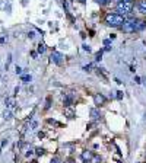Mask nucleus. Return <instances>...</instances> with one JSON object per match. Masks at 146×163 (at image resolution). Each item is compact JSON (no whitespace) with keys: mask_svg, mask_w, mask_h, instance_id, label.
<instances>
[{"mask_svg":"<svg viewBox=\"0 0 146 163\" xmlns=\"http://www.w3.org/2000/svg\"><path fill=\"white\" fill-rule=\"evenodd\" d=\"M126 18L123 15H118V13H108L105 16V24L110 25V26H114V28H118L124 24Z\"/></svg>","mask_w":146,"mask_h":163,"instance_id":"f257e3e1","label":"nucleus"},{"mask_svg":"<svg viewBox=\"0 0 146 163\" xmlns=\"http://www.w3.org/2000/svg\"><path fill=\"white\" fill-rule=\"evenodd\" d=\"M131 9H133V3L131 2H120L118 5H117V12L118 15H130Z\"/></svg>","mask_w":146,"mask_h":163,"instance_id":"f03ea898","label":"nucleus"},{"mask_svg":"<svg viewBox=\"0 0 146 163\" xmlns=\"http://www.w3.org/2000/svg\"><path fill=\"white\" fill-rule=\"evenodd\" d=\"M135 19H136V18H130V19H126V20H124V24L120 26L123 32H126V34L135 32Z\"/></svg>","mask_w":146,"mask_h":163,"instance_id":"7ed1b4c3","label":"nucleus"},{"mask_svg":"<svg viewBox=\"0 0 146 163\" xmlns=\"http://www.w3.org/2000/svg\"><path fill=\"white\" fill-rule=\"evenodd\" d=\"M50 60L53 63H56V64H62L64 60V55L62 53H58V51H53L51 55H50Z\"/></svg>","mask_w":146,"mask_h":163,"instance_id":"20e7f679","label":"nucleus"},{"mask_svg":"<svg viewBox=\"0 0 146 163\" xmlns=\"http://www.w3.org/2000/svg\"><path fill=\"white\" fill-rule=\"evenodd\" d=\"M146 28V20L143 19H135V32H140Z\"/></svg>","mask_w":146,"mask_h":163,"instance_id":"39448f33","label":"nucleus"},{"mask_svg":"<svg viewBox=\"0 0 146 163\" xmlns=\"http://www.w3.org/2000/svg\"><path fill=\"white\" fill-rule=\"evenodd\" d=\"M94 102H95V105L101 106V105H104V104L107 102V99H105V96H104V95H101V93H97V95L94 96Z\"/></svg>","mask_w":146,"mask_h":163,"instance_id":"423d86ee","label":"nucleus"},{"mask_svg":"<svg viewBox=\"0 0 146 163\" xmlns=\"http://www.w3.org/2000/svg\"><path fill=\"white\" fill-rule=\"evenodd\" d=\"M92 157H94V153H92V152H83V153H82V160H83V163H91V162H92Z\"/></svg>","mask_w":146,"mask_h":163,"instance_id":"0eeeda50","label":"nucleus"},{"mask_svg":"<svg viewBox=\"0 0 146 163\" xmlns=\"http://www.w3.org/2000/svg\"><path fill=\"white\" fill-rule=\"evenodd\" d=\"M137 9H139L140 13L146 15V0H140V2L137 3Z\"/></svg>","mask_w":146,"mask_h":163,"instance_id":"6e6552de","label":"nucleus"},{"mask_svg":"<svg viewBox=\"0 0 146 163\" xmlns=\"http://www.w3.org/2000/svg\"><path fill=\"white\" fill-rule=\"evenodd\" d=\"M91 118H92V120H99V118H101V112L98 109H95V108H92V109H91Z\"/></svg>","mask_w":146,"mask_h":163,"instance_id":"1a4fd4ad","label":"nucleus"},{"mask_svg":"<svg viewBox=\"0 0 146 163\" xmlns=\"http://www.w3.org/2000/svg\"><path fill=\"white\" fill-rule=\"evenodd\" d=\"M63 104H64V106H72V104H73V98L70 95H66L63 98Z\"/></svg>","mask_w":146,"mask_h":163,"instance_id":"9d476101","label":"nucleus"},{"mask_svg":"<svg viewBox=\"0 0 146 163\" xmlns=\"http://www.w3.org/2000/svg\"><path fill=\"white\" fill-rule=\"evenodd\" d=\"M97 70H98V76H101L102 77V79H104V80H107V79H108V76H107V72H105V68H97Z\"/></svg>","mask_w":146,"mask_h":163,"instance_id":"9b49d317","label":"nucleus"},{"mask_svg":"<svg viewBox=\"0 0 146 163\" xmlns=\"http://www.w3.org/2000/svg\"><path fill=\"white\" fill-rule=\"evenodd\" d=\"M64 114L67 115V118H75V112H73V109H70V106L64 108Z\"/></svg>","mask_w":146,"mask_h":163,"instance_id":"f8f14e48","label":"nucleus"},{"mask_svg":"<svg viewBox=\"0 0 146 163\" xmlns=\"http://www.w3.org/2000/svg\"><path fill=\"white\" fill-rule=\"evenodd\" d=\"M5 104H6L7 108H13V106H15V99H13V98H6Z\"/></svg>","mask_w":146,"mask_h":163,"instance_id":"ddd939ff","label":"nucleus"},{"mask_svg":"<svg viewBox=\"0 0 146 163\" xmlns=\"http://www.w3.org/2000/svg\"><path fill=\"white\" fill-rule=\"evenodd\" d=\"M38 53H39V54L45 53V44H44V42H39V44H38Z\"/></svg>","mask_w":146,"mask_h":163,"instance_id":"4468645a","label":"nucleus"},{"mask_svg":"<svg viewBox=\"0 0 146 163\" xmlns=\"http://www.w3.org/2000/svg\"><path fill=\"white\" fill-rule=\"evenodd\" d=\"M95 3H98V5H101V6H105V5H108L111 0H94Z\"/></svg>","mask_w":146,"mask_h":163,"instance_id":"2eb2a0df","label":"nucleus"},{"mask_svg":"<svg viewBox=\"0 0 146 163\" xmlns=\"http://www.w3.org/2000/svg\"><path fill=\"white\" fill-rule=\"evenodd\" d=\"M3 118H5V120H10V118H12V112H10L9 109L5 111V112H3Z\"/></svg>","mask_w":146,"mask_h":163,"instance_id":"dca6fc26","label":"nucleus"},{"mask_svg":"<svg viewBox=\"0 0 146 163\" xmlns=\"http://www.w3.org/2000/svg\"><path fill=\"white\" fill-rule=\"evenodd\" d=\"M92 68H94V64H88V66H85V67H83V70H85V72H91Z\"/></svg>","mask_w":146,"mask_h":163,"instance_id":"f3484780","label":"nucleus"},{"mask_svg":"<svg viewBox=\"0 0 146 163\" xmlns=\"http://www.w3.org/2000/svg\"><path fill=\"white\" fill-rule=\"evenodd\" d=\"M92 162H94V163H99V162H101V157H99V156H94V157H92Z\"/></svg>","mask_w":146,"mask_h":163,"instance_id":"a211bd4d","label":"nucleus"},{"mask_svg":"<svg viewBox=\"0 0 146 163\" xmlns=\"http://www.w3.org/2000/svg\"><path fill=\"white\" fill-rule=\"evenodd\" d=\"M101 57H102V51H99V53H97V55H95V60H97V61H99V60H101Z\"/></svg>","mask_w":146,"mask_h":163,"instance_id":"6ab92c4d","label":"nucleus"},{"mask_svg":"<svg viewBox=\"0 0 146 163\" xmlns=\"http://www.w3.org/2000/svg\"><path fill=\"white\" fill-rule=\"evenodd\" d=\"M22 80H24L25 83H29V82H31V76H24L22 77Z\"/></svg>","mask_w":146,"mask_h":163,"instance_id":"aec40b11","label":"nucleus"},{"mask_svg":"<svg viewBox=\"0 0 146 163\" xmlns=\"http://www.w3.org/2000/svg\"><path fill=\"white\" fill-rule=\"evenodd\" d=\"M35 153L38 154V156H43V154H44V149H37V150H35Z\"/></svg>","mask_w":146,"mask_h":163,"instance_id":"412c9836","label":"nucleus"},{"mask_svg":"<svg viewBox=\"0 0 146 163\" xmlns=\"http://www.w3.org/2000/svg\"><path fill=\"white\" fill-rule=\"evenodd\" d=\"M37 127H38V122H37V121H32V124H31V130H35Z\"/></svg>","mask_w":146,"mask_h":163,"instance_id":"4be33fe9","label":"nucleus"},{"mask_svg":"<svg viewBox=\"0 0 146 163\" xmlns=\"http://www.w3.org/2000/svg\"><path fill=\"white\" fill-rule=\"evenodd\" d=\"M82 47H83V50H85V51H88V53H91V47H89V45H86V44H83Z\"/></svg>","mask_w":146,"mask_h":163,"instance_id":"5701e85b","label":"nucleus"},{"mask_svg":"<svg viewBox=\"0 0 146 163\" xmlns=\"http://www.w3.org/2000/svg\"><path fill=\"white\" fill-rule=\"evenodd\" d=\"M117 99H123V92H117Z\"/></svg>","mask_w":146,"mask_h":163,"instance_id":"b1692460","label":"nucleus"},{"mask_svg":"<svg viewBox=\"0 0 146 163\" xmlns=\"http://www.w3.org/2000/svg\"><path fill=\"white\" fill-rule=\"evenodd\" d=\"M51 163H60V159H58L57 156H56V157H54L53 160H51Z\"/></svg>","mask_w":146,"mask_h":163,"instance_id":"393cba45","label":"nucleus"},{"mask_svg":"<svg viewBox=\"0 0 146 163\" xmlns=\"http://www.w3.org/2000/svg\"><path fill=\"white\" fill-rule=\"evenodd\" d=\"M16 74H22V68L16 66Z\"/></svg>","mask_w":146,"mask_h":163,"instance_id":"a878e982","label":"nucleus"},{"mask_svg":"<svg viewBox=\"0 0 146 163\" xmlns=\"http://www.w3.org/2000/svg\"><path fill=\"white\" fill-rule=\"evenodd\" d=\"M32 153H34V150H32V149H29L28 152H26V156H28V157H29V156H31V154H32Z\"/></svg>","mask_w":146,"mask_h":163,"instance_id":"bb28decb","label":"nucleus"},{"mask_svg":"<svg viewBox=\"0 0 146 163\" xmlns=\"http://www.w3.org/2000/svg\"><path fill=\"white\" fill-rule=\"evenodd\" d=\"M110 44H111V41H110V39H105V41H104V45H110Z\"/></svg>","mask_w":146,"mask_h":163,"instance_id":"cd10ccee","label":"nucleus"},{"mask_svg":"<svg viewBox=\"0 0 146 163\" xmlns=\"http://www.w3.org/2000/svg\"><path fill=\"white\" fill-rule=\"evenodd\" d=\"M28 37H29V38H34V37H35V34H34V32H29V34H28Z\"/></svg>","mask_w":146,"mask_h":163,"instance_id":"c85d7f7f","label":"nucleus"},{"mask_svg":"<svg viewBox=\"0 0 146 163\" xmlns=\"http://www.w3.org/2000/svg\"><path fill=\"white\" fill-rule=\"evenodd\" d=\"M66 163H75V160H73V159H67V160H66Z\"/></svg>","mask_w":146,"mask_h":163,"instance_id":"c756f323","label":"nucleus"},{"mask_svg":"<svg viewBox=\"0 0 146 163\" xmlns=\"http://www.w3.org/2000/svg\"><path fill=\"white\" fill-rule=\"evenodd\" d=\"M135 80H136V83H142V82H140V77H135Z\"/></svg>","mask_w":146,"mask_h":163,"instance_id":"7c9ffc66","label":"nucleus"},{"mask_svg":"<svg viewBox=\"0 0 146 163\" xmlns=\"http://www.w3.org/2000/svg\"><path fill=\"white\" fill-rule=\"evenodd\" d=\"M45 108H47V109L50 108V99H47V105H45Z\"/></svg>","mask_w":146,"mask_h":163,"instance_id":"2f4dec72","label":"nucleus"},{"mask_svg":"<svg viewBox=\"0 0 146 163\" xmlns=\"http://www.w3.org/2000/svg\"><path fill=\"white\" fill-rule=\"evenodd\" d=\"M143 85H145V87H146V77L143 79Z\"/></svg>","mask_w":146,"mask_h":163,"instance_id":"473e14b6","label":"nucleus"},{"mask_svg":"<svg viewBox=\"0 0 146 163\" xmlns=\"http://www.w3.org/2000/svg\"><path fill=\"white\" fill-rule=\"evenodd\" d=\"M79 2H80V3H85V2H86V0H79Z\"/></svg>","mask_w":146,"mask_h":163,"instance_id":"72a5a7b5","label":"nucleus"}]
</instances>
